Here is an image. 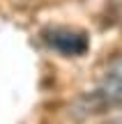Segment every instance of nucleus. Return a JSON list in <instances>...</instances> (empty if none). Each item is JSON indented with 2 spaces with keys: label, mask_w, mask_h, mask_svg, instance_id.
Instances as JSON below:
<instances>
[{
  "label": "nucleus",
  "mask_w": 122,
  "mask_h": 124,
  "mask_svg": "<svg viewBox=\"0 0 122 124\" xmlns=\"http://www.w3.org/2000/svg\"><path fill=\"white\" fill-rule=\"evenodd\" d=\"M41 39L49 48L62 55H83L88 51V37L69 28H46L41 32Z\"/></svg>",
  "instance_id": "obj_2"
},
{
  "label": "nucleus",
  "mask_w": 122,
  "mask_h": 124,
  "mask_svg": "<svg viewBox=\"0 0 122 124\" xmlns=\"http://www.w3.org/2000/svg\"><path fill=\"white\" fill-rule=\"evenodd\" d=\"M120 101H122V58L111 62V67L106 69L99 87L92 94L83 97L81 106H85L90 113H95V110H104L108 106H115Z\"/></svg>",
  "instance_id": "obj_1"
}]
</instances>
